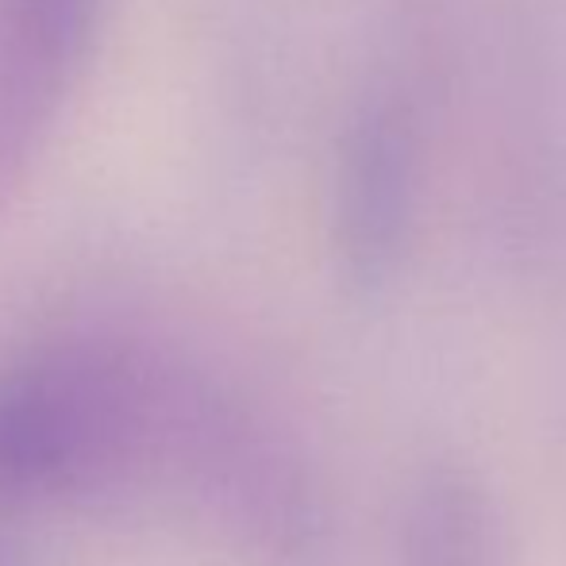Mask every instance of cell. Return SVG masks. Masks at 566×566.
<instances>
[{
	"label": "cell",
	"mask_w": 566,
	"mask_h": 566,
	"mask_svg": "<svg viewBox=\"0 0 566 566\" xmlns=\"http://www.w3.org/2000/svg\"><path fill=\"white\" fill-rule=\"evenodd\" d=\"M155 386L127 355L51 347L0 366V505L116 478L150 440Z\"/></svg>",
	"instance_id": "cell-1"
},
{
	"label": "cell",
	"mask_w": 566,
	"mask_h": 566,
	"mask_svg": "<svg viewBox=\"0 0 566 566\" xmlns=\"http://www.w3.org/2000/svg\"><path fill=\"white\" fill-rule=\"evenodd\" d=\"M424 201V139L412 101L374 82L343 119L332 170V254L350 293L381 297L401 277Z\"/></svg>",
	"instance_id": "cell-2"
},
{
	"label": "cell",
	"mask_w": 566,
	"mask_h": 566,
	"mask_svg": "<svg viewBox=\"0 0 566 566\" xmlns=\"http://www.w3.org/2000/svg\"><path fill=\"white\" fill-rule=\"evenodd\" d=\"M97 0H0V197L31 174L85 62Z\"/></svg>",
	"instance_id": "cell-3"
},
{
	"label": "cell",
	"mask_w": 566,
	"mask_h": 566,
	"mask_svg": "<svg viewBox=\"0 0 566 566\" xmlns=\"http://www.w3.org/2000/svg\"><path fill=\"white\" fill-rule=\"evenodd\" d=\"M397 566H509L501 501L470 462L432 459L412 474L397 521Z\"/></svg>",
	"instance_id": "cell-4"
},
{
	"label": "cell",
	"mask_w": 566,
	"mask_h": 566,
	"mask_svg": "<svg viewBox=\"0 0 566 566\" xmlns=\"http://www.w3.org/2000/svg\"><path fill=\"white\" fill-rule=\"evenodd\" d=\"M0 566H12V559H8V555H4V552H0Z\"/></svg>",
	"instance_id": "cell-5"
}]
</instances>
